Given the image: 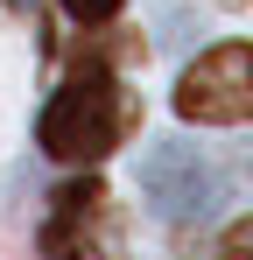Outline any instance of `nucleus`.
<instances>
[{"label":"nucleus","mask_w":253,"mask_h":260,"mask_svg":"<svg viewBox=\"0 0 253 260\" xmlns=\"http://www.w3.org/2000/svg\"><path fill=\"white\" fill-rule=\"evenodd\" d=\"M113 197H106V183L99 176H78V183H64V190H49V218H42L36 246L42 260H99L113 253Z\"/></svg>","instance_id":"nucleus-3"},{"label":"nucleus","mask_w":253,"mask_h":260,"mask_svg":"<svg viewBox=\"0 0 253 260\" xmlns=\"http://www.w3.org/2000/svg\"><path fill=\"white\" fill-rule=\"evenodd\" d=\"M141 197H148V211L169 218V225H197V218H211V204H218V169H211L197 148L162 141V148L141 155Z\"/></svg>","instance_id":"nucleus-4"},{"label":"nucleus","mask_w":253,"mask_h":260,"mask_svg":"<svg viewBox=\"0 0 253 260\" xmlns=\"http://www.w3.org/2000/svg\"><path fill=\"white\" fill-rule=\"evenodd\" d=\"M176 113L197 120V127H239L253 113V49L246 43L204 49V56L176 78Z\"/></svg>","instance_id":"nucleus-2"},{"label":"nucleus","mask_w":253,"mask_h":260,"mask_svg":"<svg viewBox=\"0 0 253 260\" xmlns=\"http://www.w3.org/2000/svg\"><path fill=\"white\" fill-rule=\"evenodd\" d=\"M218 260H253V218H239V225L218 239Z\"/></svg>","instance_id":"nucleus-6"},{"label":"nucleus","mask_w":253,"mask_h":260,"mask_svg":"<svg viewBox=\"0 0 253 260\" xmlns=\"http://www.w3.org/2000/svg\"><path fill=\"white\" fill-rule=\"evenodd\" d=\"M64 14H71L78 28H99V21H113V14H120V0H64Z\"/></svg>","instance_id":"nucleus-5"},{"label":"nucleus","mask_w":253,"mask_h":260,"mask_svg":"<svg viewBox=\"0 0 253 260\" xmlns=\"http://www.w3.org/2000/svg\"><path fill=\"white\" fill-rule=\"evenodd\" d=\"M126 127H134V113H126V91L113 78V63L106 56H84L78 71L49 91V106H42V120H36V141H42L49 162L91 169V162H106L126 141Z\"/></svg>","instance_id":"nucleus-1"}]
</instances>
